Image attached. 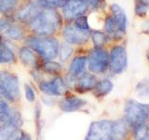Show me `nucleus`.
Wrapping results in <instances>:
<instances>
[{
	"label": "nucleus",
	"instance_id": "nucleus-1",
	"mask_svg": "<svg viewBox=\"0 0 149 140\" xmlns=\"http://www.w3.org/2000/svg\"><path fill=\"white\" fill-rule=\"evenodd\" d=\"M62 23L59 13L54 8H40L30 21L31 29L41 36H49L57 31Z\"/></svg>",
	"mask_w": 149,
	"mask_h": 140
},
{
	"label": "nucleus",
	"instance_id": "nucleus-2",
	"mask_svg": "<svg viewBox=\"0 0 149 140\" xmlns=\"http://www.w3.org/2000/svg\"><path fill=\"white\" fill-rule=\"evenodd\" d=\"M125 120L132 126L146 123L149 118V105L129 100L125 106Z\"/></svg>",
	"mask_w": 149,
	"mask_h": 140
},
{
	"label": "nucleus",
	"instance_id": "nucleus-3",
	"mask_svg": "<svg viewBox=\"0 0 149 140\" xmlns=\"http://www.w3.org/2000/svg\"><path fill=\"white\" fill-rule=\"evenodd\" d=\"M29 45L46 60H52L57 56L58 41L53 37H33L29 40Z\"/></svg>",
	"mask_w": 149,
	"mask_h": 140
},
{
	"label": "nucleus",
	"instance_id": "nucleus-4",
	"mask_svg": "<svg viewBox=\"0 0 149 140\" xmlns=\"http://www.w3.org/2000/svg\"><path fill=\"white\" fill-rule=\"evenodd\" d=\"M111 120H98L92 123L90 126L85 140H111L112 139Z\"/></svg>",
	"mask_w": 149,
	"mask_h": 140
},
{
	"label": "nucleus",
	"instance_id": "nucleus-5",
	"mask_svg": "<svg viewBox=\"0 0 149 140\" xmlns=\"http://www.w3.org/2000/svg\"><path fill=\"white\" fill-rule=\"evenodd\" d=\"M0 84L3 88L5 97L11 101H16L21 97L18 78L11 73H0Z\"/></svg>",
	"mask_w": 149,
	"mask_h": 140
},
{
	"label": "nucleus",
	"instance_id": "nucleus-6",
	"mask_svg": "<svg viewBox=\"0 0 149 140\" xmlns=\"http://www.w3.org/2000/svg\"><path fill=\"white\" fill-rule=\"evenodd\" d=\"M109 64V56L102 48L92 50L88 56V68L93 73L104 72Z\"/></svg>",
	"mask_w": 149,
	"mask_h": 140
},
{
	"label": "nucleus",
	"instance_id": "nucleus-7",
	"mask_svg": "<svg viewBox=\"0 0 149 140\" xmlns=\"http://www.w3.org/2000/svg\"><path fill=\"white\" fill-rule=\"evenodd\" d=\"M110 69L114 73H121L127 67L128 57L126 50L121 46H116L112 49L110 54Z\"/></svg>",
	"mask_w": 149,
	"mask_h": 140
},
{
	"label": "nucleus",
	"instance_id": "nucleus-8",
	"mask_svg": "<svg viewBox=\"0 0 149 140\" xmlns=\"http://www.w3.org/2000/svg\"><path fill=\"white\" fill-rule=\"evenodd\" d=\"M88 8L85 0H67L63 6V13L65 19L72 20L83 15Z\"/></svg>",
	"mask_w": 149,
	"mask_h": 140
},
{
	"label": "nucleus",
	"instance_id": "nucleus-9",
	"mask_svg": "<svg viewBox=\"0 0 149 140\" xmlns=\"http://www.w3.org/2000/svg\"><path fill=\"white\" fill-rule=\"evenodd\" d=\"M63 35L64 39L70 44L80 45L84 44L88 41L90 37V32L88 30L79 29L77 26L67 25L63 29Z\"/></svg>",
	"mask_w": 149,
	"mask_h": 140
},
{
	"label": "nucleus",
	"instance_id": "nucleus-10",
	"mask_svg": "<svg viewBox=\"0 0 149 140\" xmlns=\"http://www.w3.org/2000/svg\"><path fill=\"white\" fill-rule=\"evenodd\" d=\"M40 90L49 95H63L66 92L65 83L61 78H56L52 81H43L39 85Z\"/></svg>",
	"mask_w": 149,
	"mask_h": 140
},
{
	"label": "nucleus",
	"instance_id": "nucleus-11",
	"mask_svg": "<svg viewBox=\"0 0 149 140\" xmlns=\"http://www.w3.org/2000/svg\"><path fill=\"white\" fill-rule=\"evenodd\" d=\"M97 84L96 78L91 74H84L79 78L76 82V91L80 92H85L93 90Z\"/></svg>",
	"mask_w": 149,
	"mask_h": 140
},
{
	"label": "nucleus",
	"instance_id": "nucleus-12",
	"mask_svg": "<svg viewBox=\"0 0 149 140\" xmlns=\"http://www.w3.org/2000/svg\"><path fill=\"white\" fill-rule=\"evenodd\" d=\"M86 105V101L78 97H67L61 102V108L65 112H72L78 110Z\"/></svg>",
	"mask_w": 149,
	"mask_h": 140
},
{
	"label": "nucleus",
	"instance_id": "nucleus-13",
	"mask_svg": "<svg viewBox=\"0 0 149 140\" xmlns=\"http://www.w3.org/2000/svg\"><path fill=\"white\" fill-rule=\"evenodd\" d=\"M128 134V123L125 120L113 121L112 125V139L123 140Z\"/></svg>",
	"mask_w": 149,
	"mask_h": 140
},
{
	"label": "nucleus",
	"instance_id": "nucleus-14",
	"mask_svg": "<svg viewBox=\"0 0 149 140\" xmlns=\"http://www.w3.org/2000/svg\"><path fill=\"white\" fill-rule=\"evenodd\" d=\"M111 10L114 14V19L116 22L119 31L124 33L126 31V27H127V18H126V14L124 10L116 4L112 5Z\"/></svg>",
	"mask_w": 149,
	"mask_h": 140
},
{
	"label": "nucleus",
	"instance_id": "nucleus-15",
	"mask_svg": "<svg viewBox=\"0 0 149 140\" xmlns=\"http://www.w3.org/2000/svg\"><path fill=\"white\" fill-rule=\"evenodd\" d=\"M18 128L12 124L5 123L4 126L0 127V140H17L20 135Z\"/></svg>",
	"mask_w": 149,
	"mask_h": 140
},
{
	"label": "nucleus",
	"instance_id": "nucleus-16",
	"mask_svg": "<svg viewBox=\"0 0 149 140\" xmlns=\"http://www.w3.org/2000/svg\"><path fill=\"white\" fill-rule=\"evenodd\" d=\"M86 64H87V58L84 57V56H79V57H76L72 63L70 64V73H71L73 76H77V75H80L84 69L86 67Z\"/></svg>",
	"mask_w": 149,
	"mask_h": 140
},
{
	"label": "nucleus",
	"instance_id": "nucleus-17",
	"mask_svg": "<svg viewBox=\"0 0 149 140\" xmlns=\"http://www.w3.org/2000/svg\"><path fill=\"white\" fill-rule=\"evenodd\" d=\"M112 89H113V83H112L109 79H102V80L97 82L96 86L94 88L95 90V95L102 97L109 93Z\"/></svg>",
	"mask_w": 149,
	"mask_h": 140
},
{
	"label": "nucleus",
	"instance_id": "nucleus-18",
	"mask_svg": "<svg viewBox=\"0 0 149 140\" xmlns=\"http://www.w3.org/2000/svg\"><path fill=\"white\" fill-rule=\"evenodd\" d=\"M19 55H20L22 62L25 65L34 66L36 63V59L34 52L28 48H22L19 51Z\"/></svg>",
	"mask_w": 149,
	"mask_h": 140
},
{
	"label": "nucleus",
	"instance_id": "nucleus-19",
	"mask_svg": "<svg viewBox=\"0 0 149 140\" xmlns=\"http://www.w3.org/2000/svg\"><path fill=\"white\" fill-rule=\"evenodd\" d=\"M18 0H0V12L4 15L11 14L16 8Z\"/></svg>",
	"mask_w": 149,
	"mask_h": 140
},
{
	"label": "nucleus",
	"instance_id": "nucleus-20",
	"mask_svg": "<svg viewBox=\"0 0 149 140\" xmlns=\"http://www.w3.org/2000/svg\"><path fill=\"white\" fill-rule=\"evenodd\" d=\"M134 137L136 140H148L149 128L146 123L134 126Z\"/></svg>",
	"mask_w": 149,
	"mask_h": 140
},
{
	"label": "nucleus",
	"instance_id": "nucleus-21",
	"mask_svg": "<svg viewBox=\"0 0 149 140\" xmlns=\"http://www.w3.org/2000/svg\"><path fill=\"white\" fill-rule=\"evenodd\" d=\"M149 9L148 0H136L135 1V13L140 17H143L147 14Z\"/></svg>",
	"mask_w": 149,
	"mask_h": 140
},
{
	"label": "nucleus",
	"instance_id": "nucleus-22",
	"mask_svg": "<svg viewBox=\"0 0 149 140\" xmlns=\"http://www.w3.org/2000/svg\"><path fill=\"white\" fill-rule=\"evenodd\" d=\"M66 1L67 0H36V3L45 8H55L63 7Z\"/></svg>",
	"mask_w": 149,
	"mask_h": 140
},
{
	"label": "nucleus",
	"instance_id": "nucleus-23",
	"mask_svg": "<svg viewBox=\"0 0 149 140\" xmlns=\"http://www.w3.org/2000/svg\"><path fill=\"white\" fill-rule=\"evenodd\" d=\"M14 60L12 50L7 46L0 48V63H11Z\"/></svg>",
	"mask_w": 149,
	"mask_h": 140
},
{
	"label": "nucleus",
	"instance_id": "nucleus-24",
	"mask_svg": "<svg viewBox=\"0 0 149 140\" xmlns=\"http://www.w3.org/2000/svg\"><path fill=\"white\" fill-rule=\"evenodd\" d=\"M7 36L11 39H21L23 36V31L17 25H11L7 29Z\"/></svg>",
	"mask_w": 149,
	"mask_h": 140
},
{
	"label": "nucleus",
	"instance_id": "nucleus-25",
	"mask_svg": "<svg viewBox=\"0 0 149 140\" xmlns=\"http://www.w3.org/2000/svg\"><path fill=\"white\" fill-rule=\"evenodd\" d=\"M136 92L140 96L147 97L149 95V79L140 81L136 86Z\"/></svg>",
	"mask_w": 149,
	"mask_h": 140
},
{
	"label": "nucleus",
	"instance_id": "nucleus-26",
	"mask_svg": "<svg viewBox=\"0 0 149 140\" xmlns=\"http://www.w3.org/2000/svg\"><path fill=\"white\" fill-rule=\"evenodd\" d=\"M105 30L109 34H116V33L120 32L118 26L116 24V22L114 17H108L105 21Z\"/></svg>",
	"mask_w": 149,
	"mask_h": 140
},
{
	"label": "nucleus",
	"instance_id": "nucleus-27",
	"mask_svg": "<svg viewBox=\"0 0 149 140\" xmlns=\"http://www.w3.org/2000/svg\"><path fill=\"white\" fill-rule=\"evenodd\" d=\"M92 40H93V43L95 44V46L97 48H100L101 46H102L106 41V36L104 33L99 32V31H96L93 33L92 35Z\"/></svg>",
	"mask_w": 149,
	"mask_h": 140
},
{
	"label": "nucleus",
	"instance_id": "nucleus-28",
	"mask_svg": "<svg viewBox=\"0 0 149 140\" xmlns=\"http://www.w3.org/2000/svg\"><path fill=\"white\" fill-rule=\"evenodd\" d=\"M73 52V48L68 44H63L60 50V60L62 62L66 61Z\"/></svg>",
	"mask_w": 149,
	"mask_h": 140
},
{
	"label": "nucleus",
	"instance_id": "nucleus-29",
	"mask_svg": "<svg viewBox=\"0 0 149 140\" xmlns=\"http://www.w3.org/2000/svg\"><path fill=\"white\" fill-rule=\"evenodd\" d=\"M44 70L48 73H58L61 70V65L56 62L49 61L44 64Z\"/></svg>",
	"mask_w": 149,
	"mask_h": 140
},
{
	"label": "nucleus",
	"instance_id": "nucleus-30",
	"mask_svg": "<svg viewBox=\"0 0 149 140\" xmlns=\"http://www.w3.org/2000/svg\"><path fill=\"white\" fill-rule=\"evenodd\" d=\"M9 111H10V108L7 105V103L0 100V120L5 123V120L8 118Z\"/></svg>",
	"mask_w": 149,
	"mask_h": 140
},
{
	"label": "nucleus",
	"instance_id": "nucleus-31",
	"mask_svg": "<svg viewBox=\"0 0 149 140\" xmlns=\"http://www.w3.org/2000/svg\"><path fill=\"white\" fill-rule=\"evenodd\" d=\"M76 26L79 29H82V30H88V18L86 16H80L77 18V21H76Z\"/></svg>",
	"mask_w": 149,
	"mask_h": 140
},
{
	"label": "nucleus",
	"instance_id": "nucleus-32",
	"mask_svg": "<svg viewBox=\"0 0 149 140\" xmlns=\"http://www.w3.org/2000/svg\"><path fill=\"white\" fill-rule=\"evenodd\" d=\"M25 89V96H26V99L29 101V102H34L36 99V94H35V92L33 90V88L30 85H25L24 86Z\"/></svg>",
	"mask_w": 149,
	"mask_h": 140
},
{
	"label": "nucleus",
	"instance_id": "nucleus-33",
	"mask_svg": "<svg viewBox=\"0 0 149 140\" xmlns=\"http://www.w3.org/2000/svg\"><path fill=\"white\" fill-rule=\"evenodd\" d=\"M8 23L6 20L4 19H0V31H3V30H7L8 28Z\"/></svg>",
	"mask_w": 149,
	"mask_h": 140
},
{
	"label": "nucleus",
	"instance_id": "nucleus-34",
	"mask_svg": "<svg viewBox=\"0 0 149 140\" xmlns=\"http://www.w3.org/2000/svg\"><path fill=\"white\" fill-rule=\"evenodd\" d=\"M17 140H32L30 135L28 134H24V133H22V134L19 135V137L17 138Z\"/></svg>",
	"mask_w": 149,
	"mask_h": 140
},
{
	"label": "nucleus",
	"instance_id": "nucleus-35",
	"mask_svg": "<svg viewBox=\"0 0 149 140\" xmlns=\"http://www.w3.org/2000/svg\"><path fill=\"white\" fill-rule=\"evenodd\" d=\"M87 3L88 5H91L92 7H96L100 3V0H87Z\"/></svg>",
	"mask_w": 149,
	"mask_h": 140
},
{
	"label": "nucleus",
	"instance_id": "nucleus-36",
	"mask_svg": "<svg viewBox=\"0 0 149 140\" xmlns=\"http://www.w3.org/2000/svg\"><path fill=\"white\" fill-rule=\"evenodd\" d=\"M5 97V93H4V91H3V88L1 86V84H0V100H1V98Z\"/></svg>",
	"mask_w": 149,
	"mask_h": 140
},
{
	"label": "nucleus",
	"instance_id": "nucleus-37",
	"mask_svg": "<svg viewBox=\"0 0 149 140\" xmlns=\"http://www.w3.org/2000/svg\"><path fill=\"white\" fill-rule=\"evenodd\" d=\"M146 57H147V60H148V62H149V50H147V52H146Z\"/></svg>",
	"mask_w": 149,
	"mask_h": 140
},
{
	"label": "nucleus",
	"instance_id": "nucleus-38",
	"mask_svg": "<svg viewBox=\"0 0 149 140\" xmlns=\"http://www.w3.org/2000/svg\"><path fill=\"white\" fill-rule=\"evenodd\" d=\"M1 40H2V38H1V36H0V44H1Z\"/></svg>",
	"mask_w": 149,
	"mask_h": 140
},
{
	"label": "nucleus",
	"instance_id": "nucleus-39",
	"mask_svg": "<svg viewBox=\"0 0 149 140\" xmlns=\"http://www.w3.org/2000/svg\"><path fill=\"white\" fill-rule=\"evenodd\" d=\"M111 140H113V139H111Z\"/></svg>",
	"mask_w": 149,
	"mask_h": 140
}]
</instances>
